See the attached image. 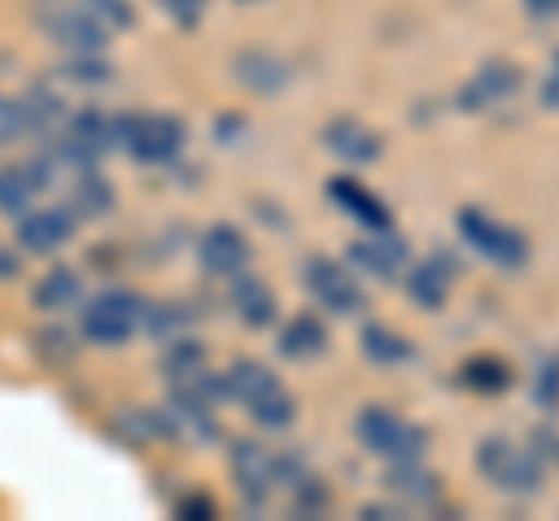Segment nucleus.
<instances>
[{
    "mask_svg": "<svg viewBox=\"0 0 559 521\" xmlns=\"http://www.w3.org/2000/svg\"><path fill=\"white\" fill-rule=\"evenodd\" d=\"M550 75H559V51H555V61H550Z\"/></svg>",
    "mask_w": 559,
    "mask_h": 521,
    "instance_id": "40",
    "label": "nucleus"
},
{
    "mask_svg": "<svg viewBox=\"0 0 559 521\" xmlns=\"http://www.w3.org/2000/svg\"><path fill=\"white\" fill-rule=\"evenodd\" d=\"M80 299V275L75 270H47L38 284H33V307H43V312H57V307H70Z\"/></svg>",
    "mask_w": 559,
    "mask_h": 521,
    "instance_id": "25",
    "label": "nucleus"
},
{
    "mask_svg": "<svg viewBox=\"0 0 559 521\" xmlns=\"http://www.w3.org/2000/svg\"><path fill=\"white\" fill-rule=\"evenodd\" d=\"M289 494H294V517H318V512H326L331 508V489H326V480H318V475H304L299 484H289Z\"/></svg>",
    "mask_w": 559,
    "mask_h": 521,
    "instance_id": "27",
    "label": "nucleus"
},
{
    "mask_svg": "<svg viewBox=\"0 0 559 521\" xmlns=\"http://www.w3.org/2000/svg\"><path fill=\"white\" fill-rule=\"evenodd\" d=\"M540 102H546L550 112H559V75H550L546 84H540Z\"/></svg>",
    "mask_w": 559,
    "mask_h": 521,
    "instance_id": "37",
    "label": "nucleus"
},
{
    "mask_svg": "<svg viewBox=\"0 0 559 521\" xmlns=\"http://www.w3.org/2000/svg\"><path fill=\"white\" fill-rule=\"evenodd\" d=\"M322 350H326V326L312 317V312L289 317V326L280 331V354L285 359H318Z\"/></svg>",
    "mask_w": 559,
    "mask_h": 521,
    "instance_id": "23",
    "label": "nucleus"
},
{
    "mask_svg": "<svg viewBox=\"0 0 559 521\" xmlns=\"http://www.w3.org/2000/svg\"><path fill=\"white\" fill-rule=\"evenodd\" d=\"M359 350H364V359H369V363H378V368H401V363L415 359V344L406 336L388 331V326H378V322H369L359 331Z\"/></svg>",
    "mask_w": 559,
    "mask_h": 521,
    "instance_id": "21",
    "label": "nucleus"
},
{
    "mask_svg": "<svg viewBox=\"0 0 559 521\" xmlns=\"http://www.w3.org/2000/svg\"><path fill=\"white\" fill-rule=\"evenodd\" d=\"M248 5H257V0H248Z\"/></svg>",
    "mask_w": 559,
    "mask_h": 521,
    "instance_id": "41",
    "label": "nucleus"
},
{
    "mask_svg": "<svg viewBox=\"0 0 559 521\" xmlns=\"http://www.w3.org/2000/svg\"><path fill=\"white\" fill-rule=\"evenodd\" d=\"M164 5V14L173 24H182V28H197L201 20H205V5L210 0H159Z\"/></svg>",
    "mask_w": 559,
    "mask_h": 521,
    "instance_id": "32",
    "label": "nucleus"
},
{
    "mask_svg": "<svg viewBox=\"0 0 559 521\" xmlns=\"http://www.w3.org/2000/svg\"><path fill=\"white\" fill-rule=\"evenodd\" d=\"M43 196H47V178H43L38 159L0 168V215H24Z\"/></svg>",
    "mask_w": 559,
    "mask_h": 521,
    "instance_id": "15",
    "label": "nucleus"
},
{
    "mask_svg": "<svg viewBox=\"0 0 559 521\" xmlns=\"http://www.w3.org/2000/svg\"><path fill=\"white\" fill-rule=\"evenodd\" d=\"M248 420L257 424V428H289L294 420H299V405H294V396L285 391V387H275L271 396H261L257 405H248Z\"/></svg>",
    "mask_w": 559,
    "mask_h": 521,
    "instance_id": "26",
    "label": "nucleus"
},
{
    "mask_svg": "<svg viewBox=\"0 0 559 521\" xmlns=\"http://www.w3.org/2000/svg\"><path fill=\"white\" fill-rule=\"evenodd\" d=\"M322 145L326 154H336L341 163H355V168L382 159V135L373 126H364L359 117H331L322 126Z\"/></svg>",
    "mask_w": 559,
    "mask_h": 521,
    "instance_id": "10",
    "label": "nucleus"
},
{
    "mask_svg": "<svg viewBox=\"0 0 559 521\" xmlns=\"http://www.w3.org/2000/svg\"><path fill=\"white\" fill-rule=\"evenodd\" d=\"M522 10H527L532 20H540V24H555L559 20V0H522Z\"/></svg>",
    "mask_w": 559,
    "mask_h": 521,
    "instance_id": "36",
    "label": "nucleus"
},
{
    "mask_svg": "<svg viewBox=\"0 0 559 521\" xmlns=\"http://www.w3.org/2000/svg\"><path fill=\"white\" fill-rule=\"evenodd\" d=\"M178 517H191V521H197V517H215V502H210L205 494H187L178 502Z\"/></svg>",
    "mask_w": 559,
    "mask_h": 521,
    "instance_id": "34",
    "label": "nucleus"
},
{
    "mask_svg": "<svg viewBox=\"0 0 559 521\" xmlns=\"http://www.w3.org/2000/svg\"><path fill=\"white\" fill-rule=\"evenodd\" d=\"M145 326L154 336H182L187 331V312L182 307H145Z\"/></svg>",
    "mask_w": 559,
    "mask_h": 521,
    "instance_id": "31",
    "label": "nucleus"
},
{
    "mask_svg": "<svg viewBox=\"0 0 559 521\" xmlns=\"http://www.w3.org/2000/svg\"><path fill=\"white\" fill-rule=\"evenodd\" d=\"M234 80L252 94H280L289 84V61L266 47H252V51H242V57H234Z\"/></svg>",
    "mask_w": 559,
    "mask_h": 521,
    "instance_id": "16",
    "label": "nucleus"
},
{
    "mask_svg": "<svg viewBox=\"0 0 559 521\" xmlns=\"http://www.w3.org/2000/svg\"><path fill=\"white\" fill-rule=\"evenodd\" d=\"M532 396H536V405H540V410H559V354H550V359L536 368V387H532Z\"/></svg>",
    "mask_w": 559,
    "mask_h": 521,
    "instance_id": "29",
    "label": "nucleus"
},
{
    "mask_svg": "<svg viewBox=\"0 0 559 521\" xmlns=\"http://www.w3.org/2000/svg\"><path fill=\"white\" fill-rule=\"evenodd\" d=\"M388 494H401V498H411V502H439L443 494V484L433 471H419V461H392V471H388Z\"/></svg>",
    "mask_w": 559,
    "mask_h": 521,
    "instance_id": "22",
    "label": "nucleus"
},
{
    "mask_svg": "<svg viewBox=\"0 0 559 521\" xmlns=\"http://www.w3.org/2000/svg\"><path fill=\"white\" fill-rule=\"evenodd\" d=\"M275 387H280V377L266 368V363H257V359H234L229 373H224V396L238 401L242 410L257 405L261 396H271Z\"/></svg>",
    "mask_w": 559,
    "mask_h": 521,
    "instance_id": "19",
    "label": "nucleus"
},
{
    "mask_svg": "<svg viewBox=\"0 0 559 521\" xmlns=\"http://www.w3.org/2000/svg\"><path fill=\"white\" fill-rule=\"evenodd\" d=\"M140 326H145V303H140V293H131V289H103L98 299L84 307L80 331H84V340L103 344V350H117V344H127Z\"/></svg>",
    "mask_w": 559,
    "mask_h": 521,
    "instance_id": "4",
    "label": "nucleus"
},
{
    "mask_svg": "<svg viewBox=\"0 0 559 521\" xmlns=\"http://www.w3.org/2000/svg\"><path fill=\"white\" fill-rule=\"evenodd\" d=\"M462 387L480 391V396H499V391L513 387V368L495 354H476V359L462 363Z\"/></svg>",
    "mask_w": 559,
    "mask_h": 521,
    "instance_id": "24",
    "label": "nucleus"
},
{
    "mask_svg": "<svg viewBox=\"0 0 559 521\" xmlns=\"http://www.w3.org/2000/svg\"><path fill=\"white\" fill-rule=\"evenodd\" d=\"M80 219L66 210V205H33V210L14 215V238H20V247L33 252V256H51L61 252L70 238H75Z\"/></svg>",
    "mask_w": 559,
    "mask_h": 521,
    "instance_id": "7",
    "label": "nucleus"
},
{
    "mask_svg": "<svg viewBox=\"0 0 559 521\" xmlns=\"http://www.w3.org/2000/svg\"><path fill=\"white\" fill-rule=\"evenodd\" d=\"M345 256H349V266L364 270V275H373V280H396V275H406V266H411L406 238L392 233V229L369 233V238H355L345 247Z\"/></svg>",
    "mask_w": 559,
    "mask_h": 521,
    "instance_id": "8",
    "label": "nucleus"
},
{
    "mask_svg": "<svg viewBox=\"0 0 559 521\" xmlns=\"http://www.w3.org/2000/svg\"><path fill=\"white\" fill-rule=\"evenodd\" d=\"M452 280H457V256L439 247V252H429V256L406 275V293H411V303H415V307L439 312V307L448 303Z\"/></svg>",
    "mask_w": 559,
    "mask_h": 521,
    "instance_id": "11",
    "label": "nucleus"
},
{
    "mask_svg": "<svg viewBox=\"0 0 559 521\" xmlns=\"http://www.w3.org/2000/svg\"><path fill=\"white\" fill-rule=\"evenodd\" d=\"M234 480H238V494L248 498V508H266V498L275 494V451H266L261 443H238Z\"/></svg>",
    "mask_w": 559,
    "mask_h": 521,
    "instance_id": "12",
    "label": "nucleus"
},
{
    "mask_svg": "<svg viewBox=\"0 0 559 521\" xmlns=\"http://www.w3.org/2000/svg\"><path fill=\"white\" fill-rule=\"evenodd\" d=\"M401 428H406V420H401L396 410H388V405H364L355 414V438H359L364 451H373V457H392Z\"/></svg>",
    "mask_w": 559,
    "mask_h": 521,
    "instance_id": "18",
    "label": "nucleus"
},
{
    "mask_svg": "<svg viewBox=\"0 0 559 521\" xmlns=\"http://www.w3.org/2000/svg\"><path fill=\"white\" fill-rule=\"evenodd\" d=\"M248 256H252V247H248V238H242L234 223H215L205 238H201V266H205V275H242L248 270Z\"/></svg>",
    "mask_w": 559,
    "mask_h": 521,
    "instance_id": "14",
    "label": "nucleus"
},
{
    "mask_svg": "<svg viewBox=\"0 0 559 521\" xmlns=\"http://www.w3.org/2000/svg\"><path fill=\"white\" fill-rule=\"evenodd\" d=\"M33 14H38L47 38L75 51V57H94L112 38V28L98 20L90 0H33Z\"/></svg>",
    "mask_w": 559,
    "mask_h": 521,
    "instance_id": "1",
    "label": "nucleus"
},
{
    "mask_svg": "<svg viewBox=\"0 0 559 521\" xmlns=\"http://www.w3.org/2000/svg\"><path fill=\"white\" fill-rule=\"evenodd\" d=\"M20 270V256H10V252H0V280H5V275H14Z\"/></svg>",
    "mask_w": 559,
    "mask_h": 521,
    "instance_id": "39",
    "label": "nucleus"
},
{
    "mask_svg": "<svg viewBox=\"0 0 559 521\" xmlns=\"http://www.w3.org/2000/svg\"><path fill=\"white\" fill-rule=\"evenodd\" d=\"M304 284H308L312 299H318L326 312H336V317H359V312L369 307V299H364V289H359L355 275H349V266H341V260H331V256L304 260Z\"/></svg>",
    "mask_w": 559,
    "mask_h": 521,
    "instance_id": "6",
    "label": "nucleus"
},
{
    "mask_svg": "<svg viewBox=\"0 0 559 521\" xmlns=\"http://www.w3.org/2000/svg\"><path fill=\"white\" fill-rule=\"evenodd\" d=\"M90 5H94V14H98V20L108 24V28H121V24H131V20H135L127 0H90Z\"/></svg>",
    "mask_w": 559,
    "mask_h": 521,
    "instance_id": "33",
    "label": "nucleus"
},
{
    "mask_svg": "<svg viewBox=\"0 0 559 521\" xmlns=\"http://www.w3.org/2000/svg\"><path fill=\"white\" fill-rule=\"evenodd\" d=\"M457 233H462V242L471 252L485 256L489 266H499V270H522V266H527V256H532L527 238H522L518 229H503V223H495L485 210H476V205H462V210H457Z\"/></svg>",
    "mask_w": 559,
    "mask_h": 521,
    "instance_id": "5",
    "label": "nucleus"
},
{
    "mask_svg": "<svg viewBox=\"0 0 559 521\" xmlns=\"http://www.w3.org/2000/svg\"><path fill=\"white\" fill-rule=\"evenodd\" d=\"M28 108H24V98H10V94H0V149H10L20 135H28Z\"/></svg>",
    "mask_w": 559,
    "mask_h": 521,
    "instance_id": "28",
    "label": "nucleus"
},
{
    "mask_svg": "<svg viewBox=\"0 0 559 521\" xmlns=\"http://www.w3.org/2000/svg\"><path fill=\"white\" fill-rule=\"evenodd\" d=\"M234 312L252 331H266L275 322V293L261 280H252V275H234Z\"/></svg>",
    "mask_w": 559,
    "mask_h": 521,
    "instance_id": "20",
    "label": "nucleus"
},
{
    "mask_svg": "<svg viewBox=\"0 0 559 521\" xmlns=\"http://www.w3.org/2000/svg\"><path fill=\"white\" fill-rule=\"evenodd\" d=\"M61 205L75 219H103L112 210V186H108V178H103L98 168H84L75 182H66V191H61Z\"/></svg>",
    "mask_w": 559,
    "mask_h": 521,
    "instance_id": "17",
    "label": "nucleus"
},
{
    "mask_svg": "<svg viewBox=\"0 0 559 521\" xmlns=\"http://www.w3.org/2000/svg\"><path fill=\"white\" fill-rule=\"evenodd\" d=\"M187 145V126L168 112H127L117 117V149L135 163H173Z\"/></svg>",
    "mask_w": 559,
    "mask_h": 521,
    "instance_id": "3",
    "label": "nucleus"
},
{
    "mask_svg": "<svg viewBox=\"0 0 559 521\" xmlns=\"http://www.w3.org/2000/svg\"><path fill=\"white\" fill-rule=\"evenodd\" d=\"M326 196H331V205H341V210H345L349 219H355V223H364L369 233L392 229V210H388V201H378L364 182H355V178H331V182H326Z\"/></svg>",
    "mask_w": 559,
    "mask_h": 521,
    "instance_id": "13",
    "label": "nucleus"
},
{
    "mask_svg": "<svg viewBox=\"0 0 559 521\" xmlns=\"http://www.w3.org/2000/svg\"><path fill=\"white\" fill-rule=\"evenodd\" d=\"M518 89H522V71L513 61H485L480 71L471 75V84H462L457 108L462 112H489V108H499V102H509Z\"/></svg>",
    "mask_w": 559,
    "mask_h": 521,
    "instance_id": "9",
    "label": "nucleus"
},
{
    "mask_svg": "<svg viewBox=\"0 0 559 521\" xmlns=\"http://www.w3.org/2000/svg\"><path fill=\"white\" fill-rule=\"evenodd\" d=\"M364 521H388V517H396V508H382V502H369V508L359 512Z\"/></svg>",
    "mask_w": 559,
    "mask_h": 521,
    "instance_id": "38",
    "label": "nucleus"
},
{
    "mask_svg": "<svg viewBox=\"0 0 559 521\" xmlns=\"http://www.w3.org/2000/svg\"><path fill=\"white\" fill-rule=\"evenodd\" d=\"M425 447H429V433L419 428V424H406V428H401V438H396V447H392V457H388V461H419V457H425Z\"/></svg>",
    "mask_w": 559,
    "mask_h": 521,
    "instance_id": "30",
    "label": "nucleus"
},
{
    "mask_svg": "<svg viewBox=\"0 0 559 521\" xmlns=\"http://www.w3.org/2000/svg\"><path fill=\"white\" fill-rule=\"evenodd\" d=\"M532 443H536L532 451H536L540 461H546V457H550V461H559V433H550V428H536V433H532Z\"/></svg>",
    "mask_w": 559,
    "mask_h": 521,
    "instance_id": "35",
    "label": "nucleus"
},
{
    "mask_svg": "<svg viewBox=\"0 0 559 521\" xmlns=\"http://www.w3.org/2000/svg\"><path fill=\"white\" fill-rule=\"evenodd\" d=\"M476 465H480V475L495 484V489L518 494V498L540 494V484H546V461H540L536 451H527V447H518V443H509V438H499V433L480 438V447H476Z\"/></svg>",
    "mask_w": 559,
    "mask_h": 521,
    "instance_id": "2",
    "label": "nucleus"
}]
</instances>
